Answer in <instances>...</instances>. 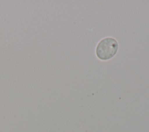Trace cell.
<instances>
[{
	"mask_svg": "<svg viewBox=\"0 0 149 132\" xmlns=\"http://www.w3.org/2000/svg\"><path fill=\"white\" fill-rule=\"evenodd\" d=\"M118 44L116 40L111 37H107L101 40L96 48V55L101 60H108L116 53Z\"/></svg>",
	"mask_w": 149,
	"mask_h": 132,
	"instance_id": "cell-1",
	"label": "cell"
}]
</instances>
